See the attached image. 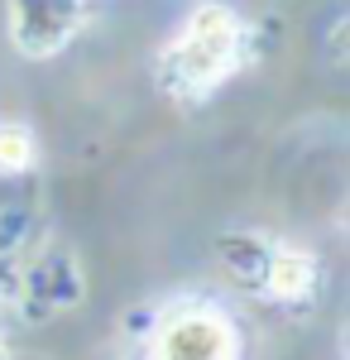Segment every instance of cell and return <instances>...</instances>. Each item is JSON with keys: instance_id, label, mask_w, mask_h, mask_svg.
<instances>
[{"instance_id": "1", "label": "cell", "mask_w": 350, "mask_h": 360, "mask_svg": "<svg viewBox=\"0 0 350 360\" xmlns=\"http://www.w3.org/2000/svg\"><path fill=\"white\" fill-rule=\"evenodd\" d=\"M240 49H245V29L240 20L226 10V5H197L192 20L183 25V34L168 44V53L159 58V77L173 96H207L226 72H235L240 63Z\"/></svg>"}, {"instance_id": "2", "label": "cell", "mask_w": 350, "mask_h": 360, "mask_svg": "<svg viewBox=\"0 0 350 360\" xmlns=\"http://www.w3.org/2000/svg\"><path fill=\"white\" fill-rule=\"evenodd\" d=\"M86 0H10V39L25 58H53L82 29Z\"/></svg>"}, {"instance_id": "3", "label": "cell", "mask_w": 350, "mask_h": 360, "mask_svg": "<svg viewBox=\"0 0 350 360\" xmlns=\"http://www.w3.org/2000/svg\"><path fill=\"white\" fill-rule=\"evenodd\" d=\"M154 360H235V332L216 312H183L163 322Z\"/></svg>"}, {"instance_id": "4", "label": "cell", "mask_w": 350, "mask_h": 360, "mask_svg": "<svg viewBox=\"0 0 350 360\" xmlns=\"http://www.w3.org/2000/svg\"><path fill=\"white\" fill-rule=\"evenodd\" d=\"M317 278V264L297 250H269V264H264V288L273 298H302Z\"/></svg>"}, {"instance_id": "5", "label": "cell", "mask_w": 350, "mask_h": 360, "mask_svg": "<svg viewBox=\"0 0 350 360\" xmlns=\"http://www.w3.org/2000/svg\"><path fill=\"white\" fill-rule=\"evenodd\" d=\"M34 164V135L20 120H0V173H25Z\"/></svg>"}, {"instance_id": "6", "label": "cell", "mask_w": 350, "mask_h": 360, "mask_svg": "<svg viewBox=\"0 0 350 360\" xmlns=\"http://www.w3.org/2000/svg\"><path fill=\"white\" fill-rule=\"evenodd\" d=\"M0 360H10V351H5V341H0Z\"/></svg>"}]
</instances>
